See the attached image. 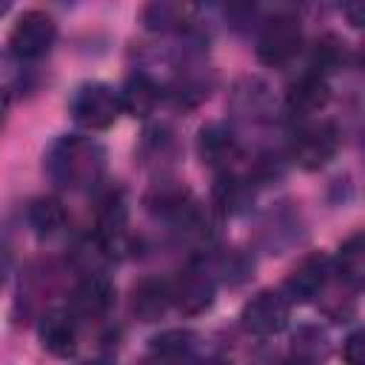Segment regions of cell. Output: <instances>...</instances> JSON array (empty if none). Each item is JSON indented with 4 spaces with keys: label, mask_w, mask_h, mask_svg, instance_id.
Instances as JSON below:
<instances>
[{
    "label": "cell",
    "mask_w": 365,
    "mask_h": 365,
    "mask_svg": "<svg viewBox=\"0 0 365 365\" xmlns=\"http://www.w3.org/2000/svg\"><path fill=\"white\" fill-rule=\"evenodd\" d=\"M46 171L60 188L86 191L100 182V177L106 171V151L91 137L66 134L48 148Z\"/></svg>",
    "instance_id": "1"
},
{
    "label": "cell",
    "mask_w": 365,
    "mask_h": 365,
    "mask_svg": "<svg viewBox=\"0 0 365 365\" xmlns=\"http://www.w3.org/2000/svg\"><path fill=\"white\" fill-rule=\"evenodd\" d=\"M328 277H331V262L325 254H308L302 257L294 271L288 274L285 279V299L288 302H311L314 297H319L328 285Z\"/></svg>",
    "instance_id": "9"
},
{
    "label": "cell",
    "mask_w": 365,
    "mask_h": 365,
    "mask_svg": "<svg viewBox=\"0 0 365 365\" xmlns=\"http://www.w3.org/2000/svg\"><path fill=\"white\" fill-rule=\"evenodd\" d=\"M214 291H217L214 274H211L205 265L191 262V265H185V268L177 274V279H174V285H171V302H174L182 314L194 317V314H202V311L211 308Z\"/></svg>",
    "instance_id": "8"
},
{
    "label": "cell",
    "mask_w": 365,
    "mask_h": 365,
    "mask_svg": "<svg viewBox=\"0 0 365 365\" xmlns=\"http://www.w3.org/2000/svg\"><path fill=\"white\" fill-rule=\"evenodd\" d=\"M83 365H103V362H83Z\"/></svg>",
    "instance_id": "32"
},
{
    "label": "cell",
    "mask_w": 365,
    "mask_h": 365,
    "mask_svg": "<svg viewBox=\"0 0 365 365\" xmlns=\"http://www.w3.org/2000/svg\"><path fill=\"white\" fill-rule=\"evenodd\" d=\"M254 202V185L248 177L222 171L214 182V205L222 214H242Z\"/></svg>",
    "instance_id": "20"
},
{
    "label": "cell",
    "mask_w": 365,
    "mask_h": 365,
    "mask_svg": "<svg viewBox=\"0 0 365 365\" xmlns=\"http://www.w3.org/2000/svg\"><path fill=\"white\" fill-rule=\"evenodd\" d=\"M197 154L205 165L222 174V171H231L234 160L240 157V145H237L234 131L225 123H208L197 134Z\"/></svg>",
    "instance_id": "12"
},
{
    "label": "cell",
    "mask_w": 365,
    "mask_h": 365,
    "mask_svg": "<svg viewBox=\"0 0 365 365\" xmlns=\"http://www.w3.org/2000/svg\"><path fill=\"white\" fill-rule=\"evenodd\" d=\"M339 148V131L328 120L302 123L291 137V160L308 171L322 168Z\"/></svg>",
    "instance_id": "5"
},
{
    "label": "cell",
    "mask_w": 365,
    "mask_h": 365,
    "mask_svg": "<svg viewBox=\"0 0 365 365\" xmlns=\"http://www.w3.org/2000/svg\"><path fill=\"white\" fill-rule=\"evenodd\" d=\"M171 88H174L177 106L191 108V106H197L200 100L208 97V91H211V74H208V68H205L200 60L188 57V60L180 66V71H177Z\"/></svg>",
    "instance_id": "18"
},
{
    "label": "cell",
    "mask_w": 365,
    "mask_h": 365,
    "mask_svg": "<svg viewBox=\"0 0 365 365\" xmlns=\"http://www.w3.org/2000/svg\"><path fill=\"white\" fill-rule=\"evenodd\" d=\"M191 202H194L191 191H188L185 185L174 182V180H160V182H154L151 191L145 194V205H148V211L157 214V217H163L165 222L180 220L182 211H185Z\"/></svg>",
    "instance_id": "17"
},
{
    "label": "cell",
    "mask_w": 365,
    "mask_h": 365,
    "mask_svg": "<svg viewBox=\"0 0 365 365\" xmlns=\"http://www.w3.org/2000/svg\"><path fill=\"white\" fill-rule=\"evenodd\" d=\"M40 345L54 356H71L77 351V317L71 311L54 308L40 317L37 325Z\"/></svg>",
    "instance_id": "13"
},
{
    "label": "cell",
    "mask_w": 365,
    "mask_h": 365,
    "mask_svg": "<svg viewBox=\"0 0 365 365\" xmlns=\"http://www.w3.org/2000/svg\"><path fill=\"white\" fill-rule=\"evenodd\" d=\"M288 365H299V362H294V359H291V362H288Z\"/></svg>",
    "instance_id": "34"
},
{
    "label": "cell",
    "mask_w": 365,
    "mask_h": 365,
    "mask_svg": "<svg viewBox=\"0 0 365 365\" xmlns=\"http://www.w3.org/2000/svg\"><path fill=\"white\" fill-rule=\"evenodd\" d=\"M205 365H220V362H205Z\"/></svg>",
    "instance_id": "33"
},
{
    "label": "cell",
    "mask_w": 365,
    "mask_h": 365,
    "mask_svg": "<svg viewBox=\"0 0 365 365\" xmlns=\"http://www.w3.org/2000/svg\"><path fill=\"white\" fill-rule=\"evenodd\" d=\"M26 220H29V225H31V231L37 237L48 240V237H54V234H60L66 228V208L54 197H37V200L29 202Z\"/></svg>",
    "instance_id": "21"
},
{
    "label": "cell",
    "mask_w": 365,
    "mask_h": 365,
    "mask_svg": "<svg viewBox=\"0 0 365 365\" xmlns=\"http://www.w3.org/2000/svg\"><path fill=\"white\" fill-rule=\"evenodd\" d=\"M331 100V88H328V80L317 71H305L302 77H297L291 86H288V94H285V108L291 117H299V120H308L314 117L317 111H322Z\"/></svg>",
    "instance_id": "11"
},
{
    "label": "cell",
    "mask_w": 365,
    "mask_h": 365,
    "mask_svg": "<svg viewBox=\"0 0 365 365\" xmlns=\"http://www.w3.org/2000/svg\"><path fill=\"white\" fill-rule=\"evenodd\" d=\"M345 60H348V48H345V43H342L339 37H334V34H325V37L317 40V46H314L311 71H317V74L325 77V71H336V68H342Z\"/></svg>",
    "instance_id": "25"
},
{
    "label": "cell",
    "mask_w": 365,
    "mask_h": 365,
    "mask_svg": "<svg viewBox=\"0 0 365 365\" xmlns=\"http://www.w3.org/2000/svg\"><path fill=\"white\" fill-rule=\"evenodd\" d=\"M220 271L225 274L228 282H242V279L251 274V262H248L240 251H231V254H225V257L220 259Z\"/></svg>",
    "instance_id": "27"
},
{
    "label": "cell",
    "mask_w": 365,
    "mask_h": 365,
    "mask_svg": "<svg viewBox=\"0 0 365 365\" xmlns=\"http://www.w3.org/2000/svg\"><path fill=\"white\" fill-rule=\"evenodd\" d=\"M154 365H194L197 362V334L188 328H168L151 339Z\"/></svg>",
    "instance_id": "14"
},
{
    "label": "cell",
    "mask_w": 365,
    "mask_h": 365,
    "mask_svg": "<svg viewBox=\"0 0 365 365\" xmlns=\"http://www.w3.org/2000/svg\"><path fill=\"white\" fill-rule=\"evenodd\" d=\"M111 305H114V285H111V279L106 274H100V271H86L77 279L74 291H71V314L94 319V317H103Z\"/></svg>",
    "instance_id": "10"
},
{
    "label": "cell",
    "mask_w": 365,
    "mask_h": 365,
    "mask_svg": "<svg viewBox=\"0 0 365 365\" xmlns=\"http://www.w3.org/2000/svg\"><path fill=\"white\" fill-rule=\"evenodd\" d=\"M348 14H351V23H354V26L362 23V6H348Z\"/></svg>",
    "instance_id": "30"
},
{
    "label": "cell",
    "mask_w": 365,
    "mask_h": 365,
    "mask_svg": "<svg viewBox=\"0 0 365 365\" xmlns=\"http://www.w3.org/2000/svg\"><path fill=\"white\" fill-rule=\"evenodd\" d=\"M94 242L97 251L106 257H120L128 251L131 237H128V208L120 191H108L100 200L97 220H94Z\"/></svg>",
    "instance_id": "6"
},
{
    "label": "cell",
    "mask_w": 365,
    "mask_h": 365,
    "mask_svg": "<svg viewBox=\"0 0 365 365\" xmlns=\"http://www.w3.org/2000/svg\"><path fill=\"white\" fill-rule=\"evenodd\" d=\"M71 117L88 131H103L120 117V97L106 83H83L71 94Z\"/></svg>",
    "instance_id": "2"
},
{
    "label": "cell",
    "mask_w": 365,
    "mask_h": 365,
    "mask_svg": "<svg viewBox=\"0 0 365 365\" xmlns=\"http://www.w3.org/2000/svg\"><path fill=\"white\" fill-rule=\"evenodd\" d=\"M291 317V302L285 299L282 291H259L242 305V328L254 336H274L288 325Z\"/></svg>",
    "instance_id": "7"
},
{
    "label": "cell",
    "mask_w": 365,
    "mask_h": 365,
    "mask_svg": "<svg viewBox=\"0 0 365 365\" xmlns=\"http://www.w3.org/2000/svg\"><path fill=\"white\" fill-rule=\"evenodd\" d=\"M171 305V285L160 277H145L131 288V314L140 322H154Z\"/></svg>",
    "instance_id": "16"
},
{
    "label": "cell",
    "mask_w": 365,
    "mask_h": 365,
    "mask_svg": "<svg viewBox=\"0 0 365 365\" xmlns=\"http://www.w3.org/2000/svg\"><path fill=\"white\" fill-rule=\"evenodd\" d=\"M302 46V26L294 14H274L262 23L257 37V57L265 66H285Z\"/></svg>",
    "instance_id": "4"
},
{
    "label": "cell",
    "mask_w": 365,
    "mask_h": 365,
    "mask_svg": "<svg viewBox=\"0 0 365 365\" xmlns=\"http://www.w3.org/2000/svg\"><path fill=\"white\" fill-rule=\"evenodd\" d=\"M342 356H345L348 365H365V334H362V331H354V334L345 339Z\"/></svg>",
    "instance_id": "28"
},
{
    "label": "cell",
    "mask_w": 365,
    "mask_h": 365,
    "mask_svg": "<svg viewBox=\"0 0 365 365\" xmlns=\"http://www.w3.org/2000/svg\"><path fill=\"white\" fill-rule=\"evenodd\" d=\"M194 14L191 6H182V3H168V0H157V3H148L143 9V23L151 29V31H182L188 26V17Z\"/></svg>",
    "instance_id": "22"
},
{
    "label": "cell",
    "mask_w": 365,
    "mask_h": 365,
    "mask_svg": "<svg viewBox=\"0 0 365 365\" xmlns=\"http://www.w3.org/2000/svg\"><path fill=\"white\" fill-rule=\"evenodd\" d=\"M6 111H9V97H6V91L0 88V125H3V120H6Z\"/></svg>",
    "instance_id": "31"
},
{
    "label": "cell",
    "mask_w": 365,
    "mask_h": 365,
    "mask_svg": "<svg viewBox=\"0 0 365 365\" xmlns=\"http://www.w3.org/2000/svg\"><path fill=\"white\" fill-rule=\"evenodd\" d=\"M231 108L245 120H262L271 111V88L259 77H242L231 91Z\"/></svg>",
    "instance_id": "19"
},
{
    "label": "cell",
    "mask_w": 365,
    "mask_h": 365,
    "mask_svg": "<svg viewBox=\"0 0 365 365\" xmlns=\"http://www.w3.org/2000/svg\"><path fill=\"white\" fill-rule=\"evenodd\" d=\"M171 151H174V137H171L168 128H160L157 125V128H151L145 134V143H143L145 160H168Z\"/></svg>",
    "instance_id": "26"
},
{
    "label": "cell",
    "mask_w": 365,
    "mask_h": 365,
    "mask_svg": "<svg viewBox=\"0 0 365 365\" xmlns=\"http://www.w3.org/2000/svg\"><path fill=\"white\" fill-rule=\"evenodd\" d=\"M9 268H11V251H9L6 242H0V291H3V285H6Z\"/></svg>",
    "instance_id": "29"
},
{
    "label": "cell",
    "mask_w": 365,
    "mask_h": 365,
    "mask_svg": "<svg viewBox=\"0 0 365 365\" xmlns=\"http://www.w3.org/2000/svg\"><path fill=\"white\" fill-rule=\"evenodd\" d=\"M291 354H294V362H299V365H314V362L325 359L328 356V336H325V331L311 328V325L299 328L294 334Z\"/></svg>",
    "instance_id": "24"
},
{
    "label": "cell",
    "mask_w": 365,
    "mask_h": 365,
    "mask_svg": "<svg viewBox=\"0 0 365 365\" xmlns=\"http://www.w3.org/2000/svg\"><path fill=\"white\" fill-rule=\"evenodd\" d=\"M336 271H339V277H342L354 291L362 288V282H365V237H362V231L351 234V237L342 242L339 257H336Z\"/></svg>",
    "instance_id": "23"
},
{
    "label": "cell",
    "mask_w": 365,
    "mask_h": 365,
    "mask_svg": "<svg viewBox=\"0 0 365 365\" xmlns=\"http://www.w3.org/2000/svg\"><path fill=\"white\" fill-rule=\"evenodd\" d=\"M54 37H57L54 17L40 9H31L17 17V23L9 34V48L17 60H40L51 51Z\"/></svg>",
    "instance_id": "3"
},
{
    "label": "cell",
    "mask_w": 365,
    "mask_h": 365,
    "mask_svg": "<svg viewBox=\"0 0 365 365\" xmlns=\"http://www.w3.org/2000/svg\"><path fill=\"white\" fill-rule=\"evenodd\" d=\"M117 97H120V111H125L131 117H148V114H154V108L160 103V83L145 71H134L123 83Z\"/></svg>",
    "instance_id": "15"
}]
</instances>
